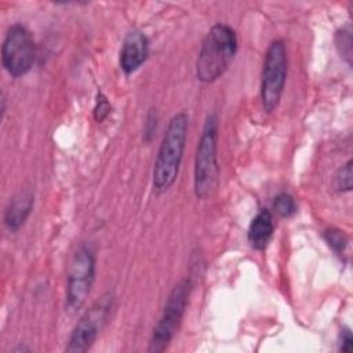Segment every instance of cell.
Listing matches in <instances>:
<instances>
[{
	"mask_svg": "<svg viewBox=\"0 0 353 353\" xmlns=\"http://www.w3.org/2000/svg\"><path fill=\"white\" fill-rule=\"evenodd\" d=\"M189 117L185 112L174 114L163 135L153 167V189L157 193L168 190L179 172L188 138Z\"/></svg>",
	"mask_w": 353,
	"mask_h": 353,
	"instance_id": "cell-1",
	"label": "cell"
},
{
	"mask_svg": "<svg viewBox=\"0 0 353 353\" xmlns=\"http://www.w3.org/2000/svg\"><path fill=\"white\" fill-rule=\"evenodd\" d=\"M237 51L236 32L226 23L214 25L205 34L196 61V76L201 83L219 79Z\"/></svg>",
	"mask_w": 353,
	"mask_h": 353,
	"instance_id": "cell-2",
	"label": "cell"
},
{
	"mask_svg": "<svg viewBox=\"0 0 353 353\" xmlns=\"http://www.w3.org/2000/svg\"><path fill=\"white\" fill-rule=\"evenodd\" d=\"M218 148V119L216 116L208 114L199 145L196 149L194 159V194L197 199H207L211 196L216 186L219 167L216 157Z\"/></svg>",
	"mask_w": 353,
	"mask_h": 353,
	"instance_id": "cell-3",
	"label": "cell"
},
{
	"mask_svg": "<svg viewBox=\"0 0 353 353\" xmlns=\"http://www.w3.org/2000/svg\"><path fill=\"white\" fill-rule=\"evenodd\" d=\"M189 294H190V280L183 279L181 280L170 292L167 302L164 305L163 313L153 328V334L149 342V352L157 353L163 352L167 349L170 345L171 339L176 334L186 306L189 301Z\"/></svg>",
	"mask_w": 353,
	"mask_h": 353,
	"instance_id": "cell-4",
	"label": "cell"
},
{
	"mask_svg": "<svg viewBox=\"0 0 353 353\" xmlns=\"http://www.w3.org/2000/svg\"><path fill=\"white\" fill-rule=\"evenodd\" d=\"M287 79V52L281 40L270 43L263 62L261 99L265 112L272 113L280 103Z\"/></svg>",
	"mask_w": 353,
	"mask_h": 353,
	"instance_id": "cell-5",
	"label": "cell"
},
{
	"mask_svg": "<svg viewBox=\"0 0 353 353\" xmlns=\"http://www.w3.org/2000/svg\"><path fill=\"white\" fill-rule=\"evenodd\" d=\"M95 279V256L88 245H80L73 254L68 281L65 306L70 313L77 312L85 303Z\"/></svg>",
	"mask_w": 353,
	"mask_h": 353,
	"instance_id": "cell-6",
	"label": "cell"
},
{
	"mask_svg": "<svg viewBox=\"0 0 353 353\" xmlns=\"http://www.w3.org/2000/svg\"><path fill=\"white\" fill-rule=\"evenodd\" d=\"M1 61L12 77L26 74L34 63V41L30 32L21 23L12 25L3 40Z\"/></svg>",
	"mask_w": 353,
	"mask_h": 353,
	"instance_id": "cell-7",
	"label": "cell"
},
{
	"mask_svg": "<svg viewBox=\"0 0 353 353\" xmlns=\"http://www.w3.org/2000/svg\"><path fill=\"white\" fill-rule=\"evenodd\" d=\"M113 305V298L110 292L102 295L77 321L68 346L66 352L69 353H83L87 352L95 342L98 334L109 319Z\"/></svg>",
	"mask_w": 353,
	"mask_h": 353,
	"instance_id": "cell-8",
	"label": "cell"
},
{
	"mask_svg": "<svg viewBox=\"0 0 353 353\" xmlns=\"http://www.w3.org/2000/svg\"><path fill=\"white\" fill-rule=\"evenodd\" d=\"M149 54V40L139 30L125 34L120 50V68L125 74H131L141 68Z\"/></svg>",
	"mask_w": 353,
	"mask_h": 353,
	"instance_id": "cell-9",
	"label": "cell"
},
{
	"mask_svg": "<svg viewBox=\"0 0 353 353\" xmlns=\"http://www.w3.org/2000/svg\"><path fill=\"white\" fill-rule=\"evenodd\" d=\"M34 204V196L30 189H21L8 201L4 211V225L6 228L15 233L26 222Z\"/></svg>",
	"mask_w": 353,
	"mask_h": 353,
	"instance_id": "cell-10",
	"label": "cell"
},
{
	"mask_svg": "<svg viewBox=\"0 0 353 353\" xmlns=\"http://www.w3.org/2000/svg\"><path fill=\"white\" fill-rule=\"evenodd\" d=\"M274 232V223H273V216L268 210H261L251 221L250 228H248V243L250 245L256 250V251H263Z\"/></svg>",
	"mask_w": 353,
	"mask_h": 353,
	"instance_id": "cell-11",
	"label": "cell"
},
{
	"mask_svg": "<svg viewBox=\"0 0 353 353\" xmlns=\"http://www.w3.org/2000/svg\"><path fill=\"white\" fill-rule=\"evenodd\" d=\"M273 210L281 218H288L296 212V204L291 194L281 192L273 200Z\"/></svg>",
	"mask_w": 353,
	"mask_h": 353,
	"instance_id": "cell-12",
	"label": "cell"
},
{
	"mask_svg": "<svg viewBox=\"0 0 353 353\" xmlns=\"http://www.w3.org/2000/svg\"><path fill=\"white\" fill-rule=\"evenodd\" d=\"M335 41H336V47L339 50L341 57H343L345 61L347 62V65H350L352 63V29H350V26L339 29L336 32Z\"/></svg>",
	"mask_w": 353,
	"mask_h": 353,
	"instance_id": "cell-13",
	"label": "cell"
},
{
	"mask_svg": "<svg viewBox=\"0 0 353 353\" xmlns=\"http://www.w3.org/2000/svg\"><path fill=\"white\" fill-rule=\"evenodd\" d=\"M324 239H325V241L328 243V245L331 247V250L335 254L341 255L345 251L346 244H347V237H346V234L342 230L335 229V228L327 229L324 232Z\"/></svg>",
	"mask_w": 353,
	"mask_h": 353,
	"instance_id": "cell-14",
	"label": "cell"
},
{
	"mask_svg": "<svg viewBox=\"0 0 353 353\" xmlns=\"http://www.w3.org/2000/svg\"><path fill=\"white\" fill-rule=\"evenodd\" d=\"M335 188L341 192H347L352 189V160H347L335 175Z\"/></svg>",
	"mask_w": 353,
	"mask_h": 353,
	"instance_id": "cell-15",
	"label": "cell"
},
{
	"mask_svg": "<svg viewBox=\"0 0 353 353\" xmlns=\"http://www.w3.org/2000/svg\"><path fill=\"white\" fill-rule=\"evenodd\" d=\"M110 112H112L110 102L108 101V98L101 91H98L95 106H94V119L98 123H101L110 114Z\"/></svg>",
	"mask_w": 353,
	"mask_h": 353,
	"instance_id": "cell-16",
	"label": "cell"
},
{
	"mask_svg": "<svg viewBox=\"0 0 353 353\" xmlns=\"http://www.w3.org/2000/svg\"><path fill=\"white\" fill-rule=\"evenodd\" d=\"M353 349V335L349 328H343L341 332V342H339V350L350 353Z\"/></svg>",
	"mask_w": 353,
	"mask_h": 353,
	"instance_id": "cell-17",
	"label": "cell"
}]
</instances>
